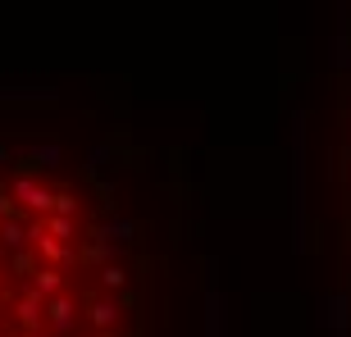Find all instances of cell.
Instances as JSON below:
<instances>
[{"label":"cell","instance_id":"6da1fadb","mask_svg":"<svg viewBox=\"0 0 351 337\" xmlns=\"http://www.w3.org/2000/svg\"><path fill=\"white\" fill-rule=\"evenodd\" d=\"M128 310L87 187L51 164L0 168V337H128Z\"/></svg>","mask_w":351,"mask_h":337}]
</instances>
